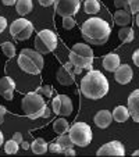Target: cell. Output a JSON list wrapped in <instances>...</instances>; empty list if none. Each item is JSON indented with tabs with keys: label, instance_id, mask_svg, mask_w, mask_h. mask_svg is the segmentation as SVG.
I'll use <instances>...</instances> for the list:
<instances>
[{
	"label": "cell",
	"instance_id": "cell-21",
	"mask_svg": "<svg viewBox=\"0 0 139 157\" xmlns=\"http://www.w3.org/2000/svg\"><path fill=\"white\" fill-rule=\"evenodd\" d=\"M74 53L79 54V56H85V57H93V50L92 48L89 46L88 43H75L71 49Z\"/></svg>",
	"mask_w": 139,
	"mask_h": 157
},
{
	"label": "cell",
	"instance_id": "cell-29",
	"mask_svg": "<svg viewBox=\"0 0 139 157\" xmlns=\"http://www.w3.org/2000/svg\"><path fill=\"white\" fill-rule=\"evenodd\" d=\"M2 50H3V53L6 54L9 59H13V57L15 56V46L11 42H4V43L2 44Z\"/></svg>",
	"mask_w": 139,
	"mask_h": 157
},
{
	"label": "cell",
	"instance_id": "cell-9",
	"mask_svg": "<svg viewBox=\"0 0 139 157\" xmlns=\"http://www.w3.org/2000/svg\"><path fill=\"white\" fill-rule=\"evenodd\" d=\"M17 63H18V65H20V68L24 72H27V74L39 75L42 71V68H39V65L36 64L29 56H27V54H24V53H20Z\"/></svg>",
	"mask_w": 139,
	"mask_h": 157
},
{
	"label": "cell",
	"instance_id": "cell-11",
	"mask_svg": "<svg viewBox=\"0 0 139 157\" xmlns=\"http://www.w3.org/2000/svg\"><path fill=\"white\" fill-rule=\"evenodd\" d=\"M15 83L10 77L0 78V96H3L6 100H13Z\"/></svg>",
	"mask_w": 139,
	"mask_h": 157
},
{
	"label": "cell",
	"instance_id": "cell-13",
	"mask_svg": "<svg viewBox=\"0 0 139 157\" xmlns=\"http://www.w3.org/2000/svg\"><path fill=\"white\" fill-rule=\"evenodd\" d=\"M70 61L77 67H81L82 70H92V64H93V57H85V56H79V54L70 52Z\"/></svg>",
	"mask_w": 139,
	"mask_h": 157
},
{
	"label": "cell",
	"instance_id": "cell-46",
	"mask_svg": "<svg viewBox=\"0 0 139 157\" xmlns=\"http://www.w3.org/2000/svg\"><path fill=\"white\" fill-rule=\"evenodd\" d=\"M3 142H4V138H3V132L0 131V146L3 145Z\"/></svg>",
	"mask_w": 139,
	"mask_h": 157
},
{
	"label": "cell",
	"instance_id": "cell-30",
	"mask_svg": "<svg viewBox=\"0 0 139 157\" xmlns=\"http://www.w3.org/2000/svg\"><path fill=\"white\" fill-rule=\"evenodd\" d=\"M32 32H33V25L29 24L24 31H22V32H20L17 36H15V39H18V40H27L28 38H31Z\"/></svg>",
	"mask_w": 139,
	"mask_h": 157
},
{
	"label": "cell",
	"instance_id": "cell-35",
	"mask_svg": "<svg viewBox=\"0 0 139 157\" xmlns=\"http://www.w3.org/2000/svg\"><path fill=\"white\" fill-rule=\"evenodd\" d=\"M114 6L115 9H124L129 11V7H128V0H114Z\"/></svg>",
	"mask_w": 139,
	"mask_h": 157
},
{
	"label": "cell",
	"instance_id": "cell-5",
	"mask_svg": "<svg viewBox=\"0 0 139 157\" xmlns=\"http://www.w3.org/2000/svg\"><path fill=\"white\" fill-rule=\"evenodd\" d=\"M21 107H22V111H24L28 117L38 113V111H41V110H44L46 103H44L43 95H41V93H38V92L28 93V95L24 96V99L21 101Z\"/></svg>",
	"mask_w": 139,
	"mask_h": 157
},
{
	"label": "cell",
	"instance_id": "cell-14",
	"mask_svg": "<svg viewBox=\"0 0 139 157\" xmlns=\"http://www.w3.org/2000/svg\"><path fill=\"white\" fill-rule=\"evenodd\" d=\"M113 120H114L113 118V114L110 113L109 110H100V111H98V114L95 116L93 121H95V124L98 125L99 128L104 129V128H107L110 124H111Z\"/></svg>",
	"mask_w": 139,
	"mask_h": 157
},
{
	"label": "cell",
	"instance_id": "cell-19",
	"mask_svg": "<svg viewBox=\"0 0 139 157\" xmlns=\"http://www.w3.org/2000/svg\"><path fill=\"white\" fill-rule=\"evenodd\" d=\"M129 110L125 106H117L113 111V118L117 122H125L128 118H129Z\"/></svg>",
	"mask_w": 139,
	"mask_h": 157
},
{
	"label": "cell",
	"instance_id": "cell-18",
	"mask_svg": "<svg viewBox=\"0 0 139 157\" xmlns=\"http://www.w3.org/2000/svg\"><path fill=\"white\" fill-rule=\"evenodd\" d=\"M61 99V104H60V114L61 117H68L72 113V101L67 95H60Z\"/></svg>",
	"mask_w": 139,
	"mask_h": 157
},
{
	"label": "cell",
	"instance_id": "cell-32",
	"mask_svg": "<svg viewBox=\"0 0 139 157\" xmlns=\"http://www.w3.org/2000/svg\"><path fill=\"white\" fill-rule=\"evenodd\" d=\"M52 86L50 85H44V86H39L38 89H36L35 92L41 93V95H43L44 98H52Z\"/></svg>",
	"mask_w": 139,
	"mask_h": 157
},
{
	"label": "cell",
	"instance_id": "cell-44",
	"mask_svg": "<svg viewBox=\"0 0 139 157\" xmlns=\"http://www.w3.org/2000/svg\"><path fill=\"white\" fill-rule=\"evenodd\" d=\"M50 117V110H49V107L46 106V109H44V114H43V118H49Z\"/></svg>",
	"mask_w": 139,
	"mask_h": 157
},
{
	"label": "cell",
	"instance_id": "cell-28",
	"mask_svg": "<svg viewBox=\"0 0 139 157\" xmlns=\"http://www.w3.org/2000/svg\"><path fill=\"white\" fill-rule=\"evenodd\" d=\"M18 147H20V143H17L14 139H10L4 143V151L7 154H15L18 151Z\"/></svg>",
	"mask_w": 139,
	"mask_h": 157
},
{
	"label": "cell",
	"instance_id": "cell-2",
	"mask_svg": "<svg viewBox=\"0 0 139 157\" xmlns=\"http://www.w3.org/2000/svg\"><path fill=\"white\" fill-rule=\"evenodd\" d=\"M109 89V81L100 71L91 70L81 81V92L86 99H91V100H99L104 98Z\"/></svg>",
	"mask_w": 139,
	"mask_h": 157
},
{
	"label": "cell",
	"instance_id": "cell-25",
	"mask_svg": "<svg viewBox=\"0 0 139 157\" xmlns=\"http://www.w3.org/2000/svg\"><path fill=\"white\" fill-rule=\"evenodd\" d=\"M21 53H24V54H27V56H29L31 59H32L33 61H35L36 64L39 65V68H43V64H44L43 54L39 53L38 50H31V49H22V50H21Z\"/></svg>",
	"mask_w": 139,
	"mask_h": 157
},
{
	"label": "cell",
	"instance_id": "cell-3",
	"mask_svg": "<svg viewBox=\"0 0 139 157\" xmlns=\"http://www.w3.org/2000/svg\"><path fill=\"white\" fill-rule=\"evenodd\" d=\"M68 133L75 146L85 147L92 142V129L86 122H75L72 127H70Z\"/></svg>",
	"mask_w": 139,
	"mask_h": 157
},
{
	"label": "cell",
	"instance_id": "cell-10",
	"mask_svg": "<svg viewBox=\"0 0 139 157\" xmlns=\"http://www.w3.org/2000/svg\"><path fill=\"white\" fill-rule=\"evenodd\" d=\"M114 78L118 83L127 85V83L131 82V79L133 78V71L128 64H120V67L114 71Z\"/></svg>",
	"mask_w": 139,
	"mask_h": 157
},
{
	"label": "cell",
	"instance_id": "cell-17",
	"mask_svg": "<svg viewBox=\"0 0 139 157\" xmlns=\"http://www.w3.org/2000/svg\"><path fill=\"white\" fill-rule=\"evenodd\" d=\"M29 24L31 22L28 20H25V18H18V20L13 21V24L10 25V35L15 38L18 33L22 32V31H24Z\"/></svg>",
	"mask_w": 139,
	"mask_h": 157
},
{
	"label": "cell",
	"instance_id": "cell-38",
	"mask_svg": "<svg viewBox=\"0 0 139 157\" xmlns=\"http://www.w3.org/2000/svg\"><path fill=\"white\" fill-rule=\"evenodd\" d=\"M6 28H7V20L4 17H2V15H0V33L3 32Z\"/></svg>",
	"mask_w": 139,
	"mask_h": 157
},
{
	"label": "cell",
	"instance_id": "cell-15",
	"mask_svg": "<svg viewBox=\"0 0 139 157\" xmlns=\"http://www.w3.org/2000/svg\"><path fill=\"white\" fill-rule=\"evenodd\" d=\"M120 56H117V54L114 53H110L107 54V56H104L103 59V67L104 70H107L109 72H114L115 70L120 67Z\"/></svg>",
	"mask_w": 139,
	"mask_h": 157
},
{
	"label": "cell",
	"instance_id": "cell-43",
	"mask_svg": "<svg viewBox=\"0 0 139 157\" xmlns=\"http://www.w3.org/2000/svg\"><path fill=\"white\" fill-rule=\"evenodd\" d=\"M2 3H3L4 6H14V4L17 3V0H2Z\"/></svg>",
	"mask_w": 139,
	"mask_h": 157
},
{
	"label": "cell",
	"instance_id": "cell-8",
	"mask_svg": "<svg viewBox=\"0 0 139 157\" xmlns=\"http://www.w3.org/2000/svg\"><path fill=\"white\" fill-rule=\"evenodd\" d=\"M72 67H74V64H72L71 61L65 63L63 67H60L56 74V78H57V81H59V83H61V85H64V86H70L74 83L75 74L72 72Z\"/></svg>",
	"mask_w": 139,
	"mask_h": 157
},
{
	"label": "cell",
	"instance_id": "cell-6",
	"mask_svg": "<svg viewBox=\"0 0 139 157\" xmlns=\"http://www.w3.org/2000/svg\"><path fill=\"white\" fill-rule=\"evenodd\" d=\"M79 0H54V11L61 17H72L79 11Z\"/></svg>",
	"mask_w": 139,
	"mask_h": 157
},
{
	"label": "cell",
	"instance_id": "cell-34",
	"mask_svg": "<svg viewBox=\"0 0 139 157\" xmlns=\"http://www.w3.org/2000/svg\"><path fill=\"white\" fill-rule=\"evenodd\" d=\"M60 104H61V99H60V95H59L52 100V109H53V113L57 114V116L60 114Z\"/></svg>",
	"mask_w": 139,
	"mask_h": 157
},
{
	"label": "cell",
	"instance_id": "cell-20",
	"mask_svg": "<svg viewBox=\"0 0 139 157\" xmlns=\"http://www.w3.org/2000/svg\"><path fill=\"white\" fill-rule=\"evenodd\" d=\"M32 0H17L15 3V11L20 15H27L32 11Z\"/></svg>",
	"mask_w": 139,
	"mask_h": 157
},
{
	"label": "cell",
	"instance_id": "cell-41",
	"mask_svg": "<svg viewBox=\"0 0 139 157\" xmlns=\"http://www.w3.org/2000/svg\"><path fill=\"white\" fill-rule=\"evenodd\" d=\"M54 3V0H39V4L43 7H49Z\"/></svg>",
	"mask_w": 139,
	"mask_h": 157
},
{
	"label": "cell",
	"instance_id": "cell-26",
	"mask_svg": "<svg viewBox=\"0 0 139 157\" xmlns=\"http://www.w3.org/2000/svg\"><path fill=\"white\" fill-rule=\"evenodd\" d=\"M83 9L88 14H96L100 10V3L98 0H85L83 2Z\"/></svg>",
	"mask_w": 139,
	"mask_h": 157
},
{
	"label": "cell",
	"instance_id": "cell-39",
	"mask_svg": "<svg viewBox=\"0 0 139 157\" xmlns=\"http://www.w3.org/2000/svg\"><path fill=\"white\" fill-rule=\"evenodd\" d=\"M6 113H7L6 107H4V106H0V125L3 124V121H4V116H6Z\"/></svg>",
	"mask_w": 139,
	"mask_h": 157
},
{
	"label": "cell",
	"instance_id": "cell-31",
	"mask_svg": "<svg viewBox=\"0 0 139 157\" xmlns=\"http://www.w3.org/2000/svg\"><path fill=\"white\" fill-rule=\"evenodd\" d=\"M75 27V20L72 17H63V28L67 31H71Z\"/></svg>",
	"mask_w": 139,
	"mask_h": 157
},
{
	"label": "cell",
	"instance_id": "cell-47",
	"mask_svg": "<svg viewBox=\"0 0 139 157\" xmlns=\"http://www.w3.org/2000/svg\"><path fill=\"white\" fill-rule=\"evenodd\" d=\"M132 156H133V157H138V156H139V149H138V150H135V151H133V153H132Z\"/></svg>",
	"mask_w": 139,
	"mask_h": 157
},
{
	"label": "cell",
	"instance_id": "cell-22",
	"mask_svg": "<svg viewBox=\"0 0 139 157\" xmlns=\"http://www.w3.org/2000/svg\"><path fill=\"white\" fill-rule=\"evenodd\" d=\"M31 149H32V151L35 154H44L46 151L49 150V145L46 143V140L42 139V138H38V139H35L32 142V145H31Z\"/></svg>",
	"mask_w": 139,
	"mask_h": 157
},
{
	"label": "cell",
	"instance_id": "cell-40",
	"mask_svg": "<svg viewBox=\"0 0 139 157\" xmlns=\"http://www.w3.org/2000/svg\"><path fill=\"white\" fill-rule=\"evenodd\" d=\"M64 156H68V157H72V156H77V153H75L74 147H68L64 150Z\"/></svg>",
	"mask_w": 139,
	"mask_h": 157
},
{
	"label": "cell",
	"instance_id": "cell-23",
	"mask_svg": "<svg viewBox=\"0 0 139 157\" xmlns=\"http://www.w3.org/2000/svg\"><path fill=\"white\" fill-rule=\"evenodd\" d=\"M53 131L56 133H60V135H63V133H67L68 131H70L68 121L64 118V117H60V118H57L56 121L53 122Z\"/></svg>",
	"mask_w": 139,
	"mask_h": 157
},
{
	"label": "cell",
	"instance_id": "cell-16",
	"mask_svg": "<svg viewBox=\"0 0 139 157\" xmlns=\"http://www.w3.org/2000/svg\"><path fill=\"white\" fill-rule=\"evenodd\" d=\"M113 18H114V22L117 25H120V27H127L131 22V13L128 11V10L118 9L114 13Z\"/></svg>",
	"mask_w": 139,
	"mask_h": 157
},
{
	"label": "cell",
	"instance_id": "cell-36",
	"mask_svg": "<svg viewBox=\"0 0 139 157\" xmlns=\"http://www.w3.org/2000/svg\"><path fill=\"white\" fill-rule=\"evenodd\" d=\"M49 151L50 153H63V147L59 145L57 142H54V143H52V145H49Z\"/></svg>",
	"mask_w": 139,
	"mask_h": 157
},
{
	"label": "cell",
	"instance_id": "cell-33",
	"mask_svg": "<svg viewBox=\"0 0 139 157\" xmlns=\"http://www.w3.org/2000/svg\"><path fill=\"white\" fill-rule=\"evenodd\" d=\"M128 7H129L131 14H138L139 13V0H128Z\"/></svg>",
	"mask_w": 139,
	"mask_h": 157
},
{
	"label": "cell",
	"instance_id": "cell-4",
	"mask_svg": "<svg viewBox=\"0 0 139 157\" xmlns=\"http://www.w3.org/2000/svg\"><path fill=\"white\" fill-rule=\"evenodd\" d=\"M57 48V36L49 29H42L35 36V50L42 54L52 53Z\"/></svg>",
	"mask_w": 139,
	"mask_h": 157
},
{
	"label": "cell",
	"instance_id": "cell-42",
	"mask_svg": "<svg viewBox=\"0 0 139 157\" xmlns=\"http://www.w3.org/2000/svg\"><path fill=\"white\" fill-rule=\"evenodd\" d=\"M132 61H133V64L139 67V49L132 54Z\"/></svg>",
	"mask_w": 139,
	"mask_h": 157
},
{
	"label": "cell",
	"instance_id": "cell-7",
	"mask_svg": "<svg viewBox=\"0 0 139 157\" xmlns=\"http://www.w3.org/2000/svg\"><path fill=\"white\" fill-rule=\"evenodd\" d=\"M96 156H114V157H124L125 156V147L121 142L113 140V142L104 143L98 151Z\"/></svg>",
	"mask_w": 139,
	"mask_h": 157
},
{
	"label": "cell",
	"instance_id": "cell-1",
	"mask_svg": "<svg viewBox=\"0 0 139 157\" xmlns=\"http://www.w3.org/2000/svg\"><path fill=\"white\" fill-rule=\"evenodd\" d=\"M82 38L88 44H95V46H103L109 42L111 27L109 22L98 17H92L86 20L82 24Z\"/></svg>",
	"mask_w": 139,
	"mask_h": 157
},
{
	"label": "cell",
	"instance_id": "cell-45",
	"mask_svg": "<svg viewBox=\"0 0 139 157\" xmlns=\"http://www.w3.org/2000/svg\"><path fill=\"white\" fill-rule=\"evenodd\" d=\"M31 143H28V142H22V143H21V146H22V149H24V150H28V149H29L31 147Z\"/></svg>",
	"mask_w": 139,
	"mask_h": 157
},
{
	"label": "cell",
	"instance_id": "cell-48",
	"mask_svg": "<svg viewBox=\"0 0 139 157\" xmlns=\"http://www.w3.org/2000/svg\"><path fill=\"white\" fill-rule=\"evenodd\" d=\"M136 25H138V27H139V13H138V14H136Z\"/></svg>",
	"mask_w": 139,
	"mask_h": 157
},
{
	"label": "cell",
	"instance_id": "cell-12",
	"mask_svg": "<svg viewBox=\"0 0 139 157\" xmlns=\"http://www.w3.org/2000/svg\"><path fill=\"white\" fill-rule=\"evenodd\" d=\"M128 110H129L132 120L139 124V89L133 90L128 96Z\"/></svg>",
	"mask_w": 139,
	"mask_h": 157
},
{
	"label": "cell",
	"instance_id": "cell-24",
	"mask_svg": "<svg viewBox=\"0 0 139 157\" xmlns=\"http://www.w3.org/2000/svg\"><path fill=\"white\" fill-rule=\"evenodd\" d=\"M133 29L131 27H122L121 29L118 31V39L122 42V43H129V42L133 40V38H135V35H133Z\"/></svg>",
	"mask_w": 139,
	"mask_h": 157
},
{
	"label": "cell",
	"instance_id": "cell-37",
	"mask_svg": "<svg viewBox=\"0 0 139 157\" xmlns=\"http://www.w3.org/2000/svg\"><path fill=\"white\" fill-rule=\"evenodd\" d=\"M11 139H14L15 142H17V143H20V145H21V143H22V142H24V139H22V135H21L20 132H15V133H13V138H11Z\"/></svg>",
	"mask_w": 139,
	"mask_h": 157
},
{
	"label": "cell",
	"instance_id": "cell-27",
	"mask_svg": "<svg viewBox=\"0 0 139 157\" xmlns=\"http://www.w3.org/2000/svg\"><path fill=\"white\" fill-rule=\"evenodd\" d=\"M56 142L59 143L60 146H61L63 150H65V149H68V147H74V146H75V143L72 142L71 136H70V133H68V135H65V133L60 135V136L57 138ZM63 153H64V151H63Z\"/></svg>",
	"mask_w": 139,
	"mask_h": 157
}]
</instances>
